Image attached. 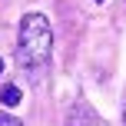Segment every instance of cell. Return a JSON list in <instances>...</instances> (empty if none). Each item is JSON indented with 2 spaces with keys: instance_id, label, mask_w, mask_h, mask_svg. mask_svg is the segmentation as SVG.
I'll return each mask as SVG.
<instances>
[{
  "instance_id": "cell-2",
  "label": "cell",
  "mask_w": 126,
  "mask_h": 126,
  "mask_svg": "<svg viewBox=\"0 0 126 126\" xmlns=\"http://www.w3.org/2000/svg\"><path fill=\"white\" fill-rule=\"evenodd\" d=\"M66 126H100V120H96V113L86 103H76L73 113H70V120H66Z\"/></svg>"
},
{
  "instance_id": "cell-4",
  "label": "cell",
  "mask_w": 126,
  "mask_h": 126,
  "mask_svg": "<svg viewBox=\"0 0 126 126\" xmlns=\"http://www.w3.org/2000/svg\"><path fill=\"white\" fill-rule=\"evenodd\" d=\"M0 126H23V123L17 116H10V113H0Z\"/></svg>"
},
{
  "instance_id": "cell-6",
  "label": "cell",
  "mask_w": 126,
  "mask_h": 126,
  "mask_svg": "<svg viewBox=\"0 0 126 126\" xmlns=\"http://www.w3.org/2000/svg\"><path fill=\"white\" fill-rule=\"evenodd\" d=\"M100 3H103V0H100Z\"/></svg>"
},
{
  "instance_id": "cell-1",
  "label": "cell",
  "mask_w": 126,
  "mask_h": 126,
  "mask_svg": "<svg viewBox=\"0 0 126 126\" xmlns=\"http://www.w3.org/2000/svg\"><path fill=\"white\" fill-rule=\"evenodd\" d=\"M53 53V30L50 20L43 13H27L20 20V37H17V60L23 63L27 70H40L47 66Z\"/></svg>"
},
{
  "instance_id": "cell-3",
  "label": "cell",
  "mask_w": 126,
  "mask_h": 126,
  "mask_svg": "<svg viewBox=\"0 0 126 126\" xmlns=\"http://www.w3.org/2000/svg\"><path fill=\"white\" fill-rule=\"evenodd\" d=\"M0 103H3V106H17L20 103V90L17 86H3L0 90Z\"/></svg>"
},
{
  "instance_id": "cell-5",
  "label": "cell",
  "mask_w": 126,
  "mask_h": 126,
  "mask_svg": "<svg viewBox=\"0 0 126 126\" xmlns=\"http://www.w3.org/2000/svg\"><path fill=\"white\" fill-rule=\"evenodd\" d=\"M0 73H3V57H0Z\"/></svg>"
}]
</instances>
